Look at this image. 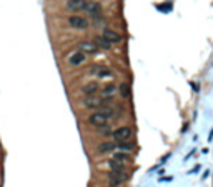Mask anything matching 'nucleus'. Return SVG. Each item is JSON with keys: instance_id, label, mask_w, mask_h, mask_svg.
<instances>
[{"instance_id": "obj_1", "label": "nucleus", "mask_w": 213, "mask_h": 187, "mask_svg": "<svg viewBox=\"0 0 213 187\" xmlns=\"http://www.w3.org/2000/svg\"><path fill=\"white\" fill-rule=\"evenodd\" d=\"M112 135H113V139H115V142H117V144L128 142V140L132 139V135H133V130L130 129V127L123 125V127H118L117 130H113Z\"/></svg>"}, {"instance_id": "obj_2", "label": "nucleus", "mask_w": 213, "mask_h": 187, "mask_svg": "<svg viewBox=\"0 0 213 187\" xmlns=\"http://www.w3.org/2000/svg\"><path fill=\"white\" fill-rule=\"evenodd\" d=\"M112 100V97H95V95H88V97H85V100H83V105L87 109H100V107H103V105L106 104V102H110Z\"/></svg>"}, {"instance_id": "obj_3", "label": "nucleus", "mask_w": 213, "mask_h": 187, "mask_svg": "<svg viewBox=\"0 0 213 187\" xmlns=\"http://www.w3.org/2000/svg\"><path fill=\"white\" fill-rule=\"evenodd\" d=\"M88 74L90 75H95L98 79H106V77H113V72L105 65H92L88 69Z\"/></svg>"}, {"instance_id": "obj_4", "label": "nucleus", "mask_w": 213, "mask_h": 187, "mask_svg": "<svg viewBox=\"0 0 213 187\" xmlns=\"http://www.w3.org/2000/svg\"><path fill=\"white\" fill-rule=\"evenodd\" d=\"M67 22H68L70 27H73V29H80V30H85L90 27V22H88L85 17H80V15H72L67 19Z\"/></svg>"}, {"instance_id": "obj_5", "label": "nucleus", "mask_w": 213, "mask_h": 187, "mask_svg": "<svg viewBox=\"0 0 213 187\" xmlns=\"http://www.w3.org/2000/svg\"><path fill=\"white\" fill-rule=\"evenodd\" d=\"M128 181L127 172H110L108 174V184L110 185H122Z\"/></svg>"}, {"instance_id": "obj_6", "label": "nucleus", "mask_w": 213, "mask_h": 187, "mask_svg": "<svg viewBox=\"0 0 213 187\" xmlns=\"http://www.w3.org/2000/svg\"><path fill=\"white\" fill-rule=\"evenodd\" d=\"M106 122H108V119L105 117L102 112H93V114L88 117V124L90 125H93V127H103V125H106Z\"/></svg>"}, {"instance_id": "obj_7", "label": "nucleus", "mask_w": 213, "mask_h": 187, "mask_svg": "<svg viewBox=\"0 0 213 187\" xmlns=\"http://www.w3.org/2000/svg\"><path fill=\"white\" fill-rule=\"evenodd\" d=\"M85 60H87V55H85L83 52H80V50H75V52H72V54L68 55V63L72 67L82 65Z\"/></svg>"}, {"instance_id": "obj_8", "label": "nucleus", "mask_w": 213, "mask_h": 187, "mask_svg": "<svg viewBox=\"0 0 213 187\" xmlns=\"http://www.w3.org/2000/svg\"><path fill=\"white\" fill-rule=\"evenodd\" d=\"M79 50L83 52L85 55H87V54H97V52H98V47L93 44V42L83 40V42H80V44H79Z\"/></svg>"}, {"instance_id": "obj_9", "label": "nucleus", "mask_w": 213, "mask_h": 187, "mask_svg": "<svg viewBox=\"0 0 213 187\" xmlns=\"http://www.w3.org/2000/svg\"><path fill=\"white\" fill-rule=\"evenodd\" d=\"M88 0H67V10L72 12H79V10H85Z\"/></svg>"}, {"instance_id": "obj_10", "label": "nucleus", "mask_w": 213, "mask_h": 187, "mask_svg": "<svg viewBox=\"0 0 213 187\" xmlns=\"http://www.w3.org/2000/svg\"><path fill=\"white\" fill-rule=\"evenodd\" d=\"M102 37H103L105 40H108L110 44H120V42H122V35H120L118 32L110 30V29H105V32H103Z\"/></svg>"}, {"instance_id": "obj_11", "label": "nucleus", "mask_w": 213, "mask_h": 187, "mask_svg": "<svg viewBox=\"0 0 213 187\" xmlns=\"http://www.w3.org/2000/svg\"><path fill=\"white\" fill-rule=\"evenodd\" d=\"M83 12L90 13L92 17H98L102 12V5L100 3H95V2H87V7H85Z\"/></svg>"}, {"instance_id": "obj_12", "label": "nucleus", "mask_w": 213, "mask_h": 187, "mask_svg": "<svg viewBox=\"0 0 213 187\" xmlns=\"http://www.w3.org/2000/svg\"><path fill=\"white\" fill-rule=\"evenodd\" d=\"M98 92V84L97 82H90L87 84V85L82 87V94L85 95V97H88V95H95Z\"/></svg>"}, {"instance_id": "obj_13", "label": "nucleus", "mask_w": 213, "mask_h": 187, "mask_svg": "<svg viewBox=\"0 0 213 187\" xmlns=\"http://www.w3.org/2000/svg\"><path fill=\"white\" fill-rule=\"evenodd\" d=\"M113 160L115 162H120V164H128L130 160H132V156L130 154H127V152H115L113 154Z\"/></svg>"}, {"instance_id": "obj_14", "label": "nucleus", "mask_w": 213, "mask_h": 187, "mask_svg": "<svg viewBox=\"0 0 213 187\" xmlns=\"http://www.w3.org/2000/svg\"><path fill=\"white\" fill-rule=\"evenodd\" d=\"M113 149H115V144L113 142H102L100 146L97 147V152L98 154H110Z\"/></svg>"}, {"instance_id": "obj_15", "label": "nucleus", "mask_w": 213, "mask_h": 187, "mask_svg": "<svg viewBox=\"0 0 213 187\" xmlns=\"http://www.w3.org/2000/svg\"><path fill=\"white\" fill-rule=\"evenodd\" d=\"M93 44L97 45L98 49H103V50H108L110 47H112V44H110L108 40H105L102 35H98V37H95V40H93Z\"/></svg>"}, {"instance_id": "obj_16", "label": "nucleus", "mask_w": 213, "mask_h": 187, "mask_svg": "<svg viewBox=\"0 0 213 187\" xmlns=\"http://www.w3.org/2000/svg\"><path fill=\"white\" fill-rule=\"evenodd\" d=\"M115 92H117V85H113V84H108V85H105L103 89H102V97H103V99L112 97Z\"/></svg>"}, {"instance_id": "obj_17", "label": "nucleus", "mask_w": 213, "mask_h": 187, "mask_svg": "<svg viewBox=\"0 0 213 187\" xmlns=\"http://www.w3.org/2000/svg\"><path fill=\"white\" fill-rule=\"evenodd\" d=\"M117 90L120 92V97L130 99V85L128 84H120V87H117Z\"/></svg>"}, {"instance_id": "obj_18", "label": "nucleus", "mask_w": 213, "mask_h": 187, "mask_svg": "<svg viewBox=\"0 0 213 187\" xmlns=\"http://www.w3.org/2000/svg\"><path fill=\"white\" fill-rule=\"evenodd\" d=\"M108 167L112 169V172H125V164H120V162H115L113 159L108 162Z\"/></svg>"}, {"instance_id": "obj_19", "label": "nucleus", "mask_w": 213, "mask_h": 187, "mask_svg": "<svg viewBox=\"0 0 213 187\" xmlns=\"http://www.w3.org/2000/svg\"><path fill=\"white\" fill-rule=\"evenodd\" d=\"M98 112H102L106 119H112V117H115V115H117L115 109H113V107H105V105H103V107H100V110H98Z\"/></svg>"}, {"instance_id": "obj_20", "label": "nucleus", "mask_w": 213, "mask_h": 187, "mask_svg": "<svg viewBox=\"0 0 213 187\" xmlns=\"http://www.w3.org/2000/svg\"><path fill=\"white\" fill-rule=\"evenodd\" d=\"M117 147H118V150H120V152H127V154H128V152H132V150H133V144H128V142H122V144H117Z\"/></svg>"}, {"instance_id": "obj_21", "label": "nucleus", "mask_w": 213, "mask_h": 187, "mask_svg": "<svg viewBox=\"0 0 213 187\" xmlns=\"http://www.w3.org/2000/svg\"><path fill=\"white\" fill-rule=\"evenodd\" d=\"M112 187H122V185H112Z\"/></svg>"}]
</instances>
